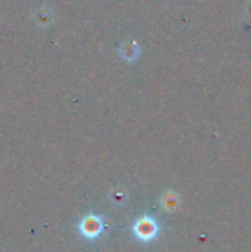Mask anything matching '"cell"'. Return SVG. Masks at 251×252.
<instances>
[{
	"label": "cell",
	"instance_id": "obj_1",
	"mask_svg": "<svg viewBox=\"0 0 251 252\" xmlns=\"http://www.w3.org/2000/svg\"><path fill=\"white\" fill-rule=\"evenodd\" d=\"M134 235L142 241H150L157 235L159 226L157 223L150 217H144L137 220V223L133 226Z\"/></svg>",
	"mask_w": 251,
	"mask_h": 252
},
{
	"label": "cell",
	"instance_id": "obj_2",
	"mask_svg": "<svg viewBox=\"0 0 251 252\" xmlns=\"http://www.w3.org/2000/svg\"><path fill=\"white\" fill-rule=\"evenodd\" d=\"M103 230V223L101 220V218H98L97 216H86L85 218H83V220L79 223V231L81 233V235L86 239H93L98 238L101 233Z\"/></svg>",
	"mask_w": 251,
	"mask_h": 252
},
{
	"label": "cell",
	"instance_id": "obj_3",
	"mask_svg": "<svg viewBox=\"0 0 251 252\" xmlns=\"http://www.w3.org/2000/svg\"><path fill=\"white\" fill-rule=\"evenodd\" d=\"M122 51L126 52V53H122V57L127 61H134L139 56V48L135 43H132V47L126 46V48H122Z\"/></svg>",
	"mask_w": 251,
	"mask_h": 252
}]
</instances>
